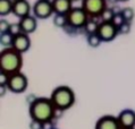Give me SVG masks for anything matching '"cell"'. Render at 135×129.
Returning a JSON list of instances; mask_svg holds the SVG:
<instances>
[{
	"label": "cell",
	"mask_w": 135,
	"mask_h": 129,
	"mask_svg": "<svg viewBox=\"0 0 135 129\" xmlns=\"http://www.w3.org/2000/svg\"><path fill=\"white\" fill-rule=\"evenodd\" d=\"M99 25L100 23L97 22L94 18H90V19L88 21V23L85 24L84 26V29L85 32L88 34H92V33H98V29H99Z\"/></svg>",
	"instance_id": "17"
},
{
	"label": "cell",
	"mask_w": 135,
	"mask_h": 129,
	"mask_svg": "<svg viewBox=\"0 0 135 129\" xmlns=\"http://www.w3.org/2000/svg\"><path fill=\"white\" fill-rule=\"evenodd\" d=\"M14 1H15V0H14Z\"/></svg>",
	"instance_id": "33"
},
{
	"label": "cell",
	"mask_w": 135,
	"mask_h": 129,
	"mask_svg": "<svg viewBox=\"0 0 135 129\" xmlns=\"http://www.w3.org/2000/svg\"><path fill=\"white\" fill-rule=\"evenodd\" d=\"M119 33L122 34H128L131 32V22H125L118 27Z\"/></svg>",
	"instance_id": "24"
},
{
	"label": "cell",
	"mask_w": 135,
	"mask_h": 129,
	"mask_svg": "<svg viewBox=\"0 0 135 129\" xmlns=\"http://www.w3.org/2000/svg\"><path fill=\"white\" fill-rule=\"evenodd\" d=\"M14 37L15 36L10 32L1 33V35H0V43H1L3 48H10V47H13Z\"/></svg>",
	"instance_id": "16"
},
{
	"label": "cell",
	"mask_w": 135,
	"mask_h": 129,
	"mask_svg": "<svg viewBox=\"0 0 135 129\" xmlns=\"http://www.w3.org/2000/svg\"><path fill=\"white\" fill-rule=\"evenodd\" d=\"M98 34L103 42H110L119 34V29L112 22H101Z\"/></svg>",
	"instance_id": "8"
},
{
	"label": "cell",
	"mask_w": 135,
	"mask_h": 129,
	"mask_svg": "<svg viewBox=\"0 0 135 129\" xmlns=\"http://www.w3.org/2000/svg\"><path fill=\"white\" fill-rule=\"evenodd\" d=\"M51 101L59 111H65L72 108L75 103V93L68 86H58L52 91Z\"/></svg>",
	"instance_id": "3"
},
{
	"label": "cell",
	"mask_w": 135,
	"mask_h": 129,
	"mask_svg": "<svg viewBox=\"0 0 135 129\" xmlns=\"http://www.w3.org/2000/svg\"><path fill=\"white\" fill-rule=\"evenodd\" d=\"M120 13L123 14V16L125 18L126 22H132L134 16H135V11L133 8H131V7H125V8H123L120 10Z\"/></svg>",
	"instance_id": "21"
},
{
	"label": "cell",
	"mask_w": 135,
	"mask_h": 129,
	"mask_svg": "<svg viewBox=\"0 0 135 129\" xmlns=\"http://www.w3.org/2000/svg\"><path fill=\"white\" fill-rule=\"evenodd\" d=\"M23 53L17 51L13 47L3 48L0 53V71L7 75L18 73L23 66Z\"/></svg>",
	"instance_id": "2"
},
{
	"label": "cell",
	"mask_w": 135,
	"mask_h": 129,
	"mask_svg": "<svg viewBox=\"0 0 135 129\" xmlns=\"http://www.w3.org/2000/svg\"><path fill=\"white\" fill-rule=\"evenodd\" d=\"M67 19L68 24L75 28H83L85 24L90 19V16L84 10L83 7H73L67 13Z\"/></svg>",
	"instance_id": "4"
},
{
	"label": "cell",
	"mask_w": 135,
	"mask_h": 129,
	"mask_svg": "<svg viewBox=\"0 0 135 129\" xmlns=\"http://www.w3.org/2000/svg\"><path fill=\"white\" fill-rule=\"evenodd\" d=\"M9 26H10V23L7 19H5V18H2V19L0 21V33L8 32Z\"/></svg>",
	"instance_id": "25"
},
{
	"label": "cell",
	"mask_w": 135,
	"mask_h": 129,
	"mask_svg": "<svg viewBox=\"0 0 135 129\" xmlns=\"http://www.w3.org/2000/svg\"><path fill=\"white\" fill-rule=\"evenodd\" d=\"M8 32L12 33L14 36H16V35H18V34L23 33V31H22V27H21V25H20V23H17V24H16V23H14V24H10Z\"/></svg>",
	"instance_id": "22"
},
{
	"label": "cell",
	"mask_w": 135,
	"mask_h": 129,
	"mask_svg": "<svg viewBox=\"0 0 135 129\" xmlns=\"http://www.w3.org/2000/svg\"><path fill=\"white\" fill-rule=\"evenodd\" d=\"M30 47H31V39H30L28 34L21 33L14 37L13 48L16 49L17 51H20L21 53H24V52L28 51Z\"/></svg>",
	"instance_id": "12"
},
{
	"label": "cell",
	"mask_w": 135,
	"mask_h": 129,
	"mask_svg": "<svg viewBox=\"0 0 135 129\" xmlns=\"http://www.w3.org/2000/svg\"><path fill=\"white\" fill-rule=\"evenodd\" d=\"M54 24L57 27L64 28L68 24V19H67V15L65 14H55L54 16Z\"/></svg>",
	"instance_id": "19"
},
{
	"label": "cell",
	"mask_w": 135,
	"mask_h": 129,
	"mask_svg": "<svg viewBox=\"0 0 135 129\" xmlns=\"http://www.w3.org/2000/svg\"><path fill=\"white\" fill-rule=\"evenodd\" d=\"M115 14L116 13L111 8H108L107 7V8L102 11V14L100 15V18H101L102 22H111L112 18H114V16H115Z\"/></svg>",
	"instance_id": "20"
},
{
	"label": "cell",
	"mask_w": 135,
	"mask_h": 129,
	"mask_svg": "<svg viewBox=\"0 0 135 129\" xmlns=\"http://www.w3.org/2000/svg\"><path fill=\"white\" fill-rule=\"evenodd\" d=\"M43 129H54V126H52V120L47 121V122H43Z\"/></svg>",
	"instance_id": "28"
},
{
	"label": "cell",
	"mask_w": 135,
	"mask_h": 129,
	"mask_svg": "<svg viewBox=\"0 0 135 129\" xmlns=\"http://www.w3.org/2000/svg\"><path fill=\"white\" fill-rule=\"evenodd\" d=\"M20 25L22 27V31L23 33L26 34H31L36 29L37 27V22H36V17L32 16V15H28V16H25L23 18L20 19Z\"/></svg>",
	"instance_id": "13"
},
{
	"label": "cell",
	"mask_w": 135,
	"mask_h": 129,
	"mask_svg": "<svg viewBox=\"0 0 135 129\" xmlns=\"http://www.w3.org/2000/svg\"><path fill=\"white\" fill-rule=\"evenodd\" d=\"M33 15L39 19H47L55 14L51 0H37L32 8Z\"/></svg>",
	"instance_id": "7"
},
{
	"label": "cell",
	"mask_w": 135,
	"mask_h": 129,
	"mask_svg": "<svg viewBox=\"0 0 135 129\" xmlns=\"http://www.w3.org/2000/svg\"><path fill=\"white\" fill-rule=\"evenodd\" d=\"M94 129H123L117 117L103 116L97 121Z\"/></svg>",
	"instance_id": "9"
},
{
	"label": "cell",
	"mask_w": 135,
	"mask_h": 129,
	"mask_svg": "<svg viewBox=\"0 0 135 129\" xmlns=\"http://www.w3.org/2000/svg\"><path fill=\"white\" fill-rule=\"evenodd\" d=\"M82 7L90 18H97L107 8V0H82Z\"/></svg>",
	"instance_id": "6"
},
{
	"label": "cell",
	"mask_w": 135,
	"mask_h": 129,
	"mask_svg": "<svg viewBox=\"0 0 135 129\" xmlns=\"http://www.w3.org/2000/svg\"><path fill=\"white\" fill-rule=\"evenodd\" d=\"M54 129H57V128H54Z\"/></svg>",
	"instance_id": "32"
},
{
	"label": "cell",
	"mask_w": 135,
	"mask_h": 129,
	"mask_svg": "<svg viewBox=\"0 0 135 129\" xmlns=\"http://www.w3.org/2000/svg\"><path fill=\"white\" fill-rule=\"evenodd\" d=\"M52 6H54L55 14H65L73 8V1L72 0H51Z\"/></svg>",
	"instance_id": "14"
},
{
	"label": "cell",
	"mask_w": 135,
	"mask_h": 129,
	"mask_svg": "<svg viewBox=\"0 0 135 129\" xmlns=\"http://www.w3.org/2000/svg\"><path fill=\"white\" fill-rule=\"evenodd\" d=\"M30 117L33 120H39L41 122L54 120L57 113L54 102L49 97H37L30 103Z\"/></svg>",
	"instance_id": "1"
},
{
	"label": "cell",
	"mask_w": 135,
	"mask_h": 129,
	"mask_svg": "<svg viewBox=\"0 0 135 129\" xmlns=\"http://www.w3.org/2000/svg\"><path fill=\"white\" fill-rule=\"evenodd\" d=\"M14 0H0V15L5 17L10 13H13Z\"/></svg>",
	"instance_id": "15"
},
{
	"label": "cell",
	"mask_w": 135,
	"mask_h": 129,
	"mask_svg": "<svg viewBox=\"0 0 135 129\" xmlns=\"http://www.w3.org/2000/svg\"><path fill=\"white\" fill-rule=\"evenodd\" d=\"M118 121L123 129L135 127V111L131 109H125L118 115Z\"/></svg>",
	"instance_id": "10"
},
{
	"label": "cell",
	"mask_w": 135,
	"mask_h": 129,
	"mask_svg": "<svg viewBox=\"0 0 135 129\" xmlns=\"http://www.w3.org/2000/svg\"><path fill=\"white\" fill-rule=\"evenodd\" d=\"M111 22L114 23V24L117 26V27H119V26H120L123 23H125L126 21H125V18H124V16H123V14H122V13H116Z\"/></svg>",
	"instance_id": "23"
},
{
	"label": "cell",
	"mask_w": 135,
	"mask_h": 129,
	"mask_svg": "<svg viewBox=\"0 0 135 129\" xmlns=\"http://www.w3.org/2000/svg\"><path fill=\"white\" fill-rule=\"evenodd\" d=\"M30 129H43V122L32 119V121L30 122Z\"/></svg>",
	"instance_id": "26"
},
{
	"label": "cell",
	"mask_w": 135,
	"mask_h": 129,
	"mask_svg": "<svg viewBox=\"0 0 135 129\" xmlns=\"http://www.w3.org/2000/svg\"><path fill=\"white\" fill-rule=\"evenodd\" d=\"M8 79H9V75H7L1 71V77H0V84L1 85H7L8 84Z\"/></svg>",
	"instance_id": "27"
},
{
	"label": "cell",
	"mask_w": 135,
	"mask_h": 129,
	"mask_svg": "<svg viewBox=\"0 0 135 129\" xmlns=\"http://www.w3.org/2000/svg\"><path fill=\"white\" fill-rule=\"evenodd\" d=\"M117 1H120V2H126V1H128V0H117Z\"/></svg>",
	"instance_id": "29"
},
{
	"label": "cell",
	"mask_w": 135,
	"mask_h": 129,
	"mask_svg": "<svg viewBox=\"0 0 135 129\" xmlns=\"http://www.w3.org/2000/svg\"><path fill=\"white\" fill-rule=\"evenodd\" d=\"M27 85H28V81H27V77L21 71L18 73H15L13 75L9 76V79H8V90L13 93H23L27 88Z\"/></svg>",
	"instance_id": "5"
},
{
	"label": "cell",
	"mask_w": 135,
	"mask_h": 129,
	"mask_svg": "<svg viewBox=\"0 0 135 129\" xmlns=\"http://www.w3.org/2000/svg\"><path fill=\"white\" fill-rule=\"evenodd\" d=\"M72 1H73V2H75V1H78V0H72Z\"/></svg>",
	"instance_id": "30"
},
{
	"label": "cell",
	"mask_w": 135,
	"mask_h": 129,
	"mask_svg": "<svg viewBox=\"0 0 135 129\" xmlns=\"http://www.w3.org/2000/svg\"><path fill=\"white\" fill-rule=\"evenodd\" d=\"M31 5L27 0H15L13 6V14L18 18H23L31 14Z\"/></svg>",
	"instance_id": "11"
},
{
	"label": "cell",
	"mask_w": 135,
	"mask_h": 129,
	"mask_svg": "<svg viewBox=\"0 0 135 129\" xmlns=\"http://www.w3.org/2000/svg\"><path fill=\"white\" fill-rule=\"evenodd\" d=\"M125 129H134V128H125Z\"/></svg>",
	"instance_id": "31"
},
{
	"label": "cell",
	"mask_w": 135,
	"mask_h": 129,
	"mask_svg": "<svg viewBox=\"0 0 135 129\" xmlns=\"http://www.w3.org/2000/svg\"><path fill=\"white\" fill-rule=\"evenodd\" d=\"M86 41H88V44L91 48H98L99 45L101 44V42H103L98 33L88 34V39H86Z\"/></svg>",
	"instance_id": "18"
}]
</instances>
